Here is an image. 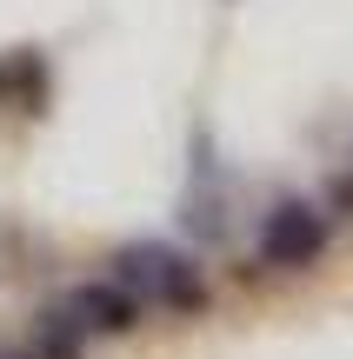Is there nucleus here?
<instances>
[{"instance_id": "obj_4", "label": "nucleus", "mask_w": 353, "mask_h": 359, "mask_svg": "<svg viewBox=\"0 0 353 359\" xmlns=\"http://www.w3.org/2000/svg\"><path fill=\"white\" fill-rule=\"evenodd\" d=\"M67 313L87 326V339H93V333H100V339H120V333L140 326V299H133L120 280H87V286H74V293H67Z\"/></svg>"}, {"instance_id": "obj_2", "label": "nucleus", "mask_w": 353, "mask_h": 359, "mask_svg": "<svg viewBox=\"0 0 353 359\" xmlns=\"http://www.w3.org/2000/svg\"><path fill=\"white\" fill-rule=\"evenodd\" d=\"M327 240H333V213L320 200H307V193H287V200H274L260 213V266H274V273L320 266Z\"/></svg>"}, {"instance_id": "obj_6", "label": "nucleus", "mask_w": 353, "mask_h": 359, "mask_svg": "<svg viewBox=\"0 0 353 359\" xmlns=\"http://www.w3.org/2000/svg\"><path fill=\"white\" fill-rule=\"evenodd\" d=\"M0 359H7V353H0Z\"/></svg>"}, {"instance_id": "obj_1", "label": "nucleus", "mask_w": 353, "mask_h": 359, "mask_svg": "<svg viewBox=\"0 0 353 359\" xmlns=\"http://www.w3.org/2000/svg\"><path fill=\"white\" fill-rule=\"evenodd\" d=\"M114 280L140 299V313L147 306L154 313H207V299H213L207 273L167 240H127L114 253Z\"/></svg>"}, {"instance_id": "obj_3", "label": "nucleus", "mask_w": 353, "mask_h": 359, "mask_svg": "<svg viewBox=\"0 0 353 359\" xmlns=\"http://www.w3.org/2000/svg\"><path fill=\"white\" fill-rule=\"evenodd\" d=\"M53 100V67L40 47H7L0 53V107L20 120H40Z\"/></svg>"}, {"instance_id": "obj_5", "label": "nucleus", "mask_w": 353, "mask_h": 359, "mask_svg": "<svg viewBox=\"0 0 353 359\" xmlns=\"http://www.w3.org/2000/svg\"><path fill=\"white\" fill-rule=\"evenodd\" d=\"M80 353H87V326L67 313V299H60V306H40L34 326H27L20 359H80Z\"/></svg>"}]
</instances>
